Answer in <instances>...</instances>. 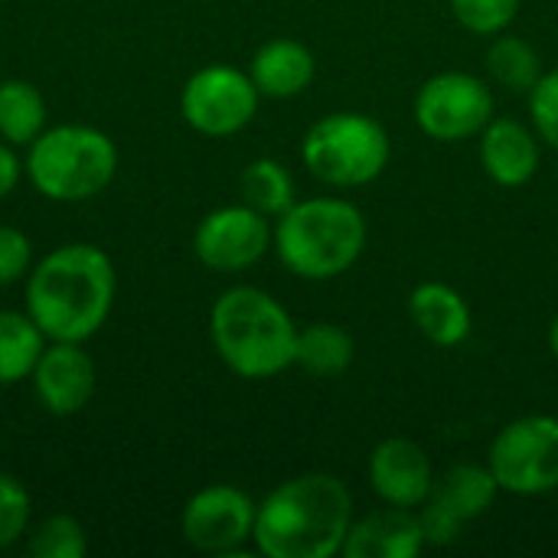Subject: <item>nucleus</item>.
Here are the masks:
<instances>
[{"label": "nucleus", "instance_id": "obj_1", "mask_svg": "<svg viewBox=\"0 0 558 558\" xmlns=\"http://www.w3.org/2000/svg\"><path fill=\"white\" fill-rule=\"evenodd\" d=\"M114 265L88 242L52 248L26 278V314L46 340L85 343L101 330L114 304Z\"/></svg>", "mask_w": 558, "mask_h": 558}, {"label": "nucleus", "instance_id": "obj_2", "mask_svg": "<svg viewBox=\"0 0 558 558\" xmlns=\"http://www.w3.org/2000/svg\"><path fill=\"white\" fill-rule=\"evenodd\" d=\"M353 526V494L333 474H301L278 484L255 513L252 543L268 558H333Z\"/></svg>", "mask_w": 558, "mask_h": 558}, {"label": "nucleus", "instance_id": "obj_3", "mask_svg": "<svg viewBox=\"0 0 558 558\" xmlns=\"http://www.w3.org/2000/svg\"><path fill=\"white\" fill-rule=\"evenodd\" d=\"M209 337L219 360L242 379H271L294 366L298 324L268 291L235 284L209 314Z\"/></svg>", "mask_w": 558, "mask_h": 558}, {"label": "nucleus", "instance_id": "obj_4", "mask_svg": "<svg viewBox=\"0 0 558 558\" xmlns=\"http://www.w3.org/2000/svg\"><path fill=\"white\" fill-rule=\"evenodd\" d=\"M366 219L343 196L298 199L275 222V252L281 265L304 281H333L347 275L366 248Z\"/></svg>", "mask_w": 558, "mask_h": 558}, {"label": "nucleus", "instance_id": "obj_5", "mask_svg": "<svg viewBox=\"0 0 558 558\" xmlns=\"http://www.w3.org/2000/svg\"><path fill=\"white\" fill-rule=\"evenodd\" d=\"M118 170L114 141L88 124L46 128L26 154L29 183L56 203L98 196Z\"/></svg>", "mask_w": 558, "mask_h": 558}, {"label": "nucleus", "instance_id": "obj_6", "mask_svg": "<svg viewBox=\"0 0 558 558\" xmlns=\"http://www.w3.org/2000/svg\"><path fill=\"white\" fill-rule=\"evenodd\" d=\"M392 144L386 128L363 111H333L307 128L301 141V160L314 180L353 190L383 177Z\"/></svg>", "mask_w": 558, "mask_h": 558}, {"label": "nucleus", "instance_id": "obj_7", "mask_svg": "<svg viewBox=\"0 0 558 558\" xmlns=\"http://www.w3.org/2000/svg\"><path fill=\"white\" fill-rule=\"evenodd\" d=\"M487 468L500 490L513 497H543L558 490V418L523 415L504 425L490 445Z\"/></svg>", "mask_w": 558, "mask_h": 558}, {"label": "nucleus", "instance_id": "obj_8", "mask_svg": "<svg viewBox=\"0 0 558 558\" xmlns=\"http://www.w3.org/2000/svg\"><path fill=\"white\" fill-rule=\"evenodd\" d=\"M412 114L418 131L438 144L471 141L494 118V92L471 72H438L415 92Z\"/></svg>", "mask_w": 558, "mask_h": 558}, {"label": "nucleus", "instance_id": "obj_9", "mask_svg": "<svg viewBox=\"0 0 558 558\" xmlns=\"http://www.w3.org/2000/svg\"><path fill=\"white\" fill-rule=\"evenodd\" d=\"M258 98L262 95L248 72L216 62L190 75L180 92V111L193 131L206 137H229L255 118Z\"/></svg>", "mask_w": 558, "mask_h": 558}, {"label": "nucleus", "instance_id": "obj_10", "mask_svg": "<svg viewBox=\"0 0 558 558\" xmlns=\"http://www.w3.org/2000/svg\"><path fill=\"white\" fill-rule=\"evenodd\" d=\"M255 513L258 504L245 490L232 484H209L186 500L180 533L196 553L232 556L252 539Z\"/></svg>", "mask_w": 558, "mask_h": 558}, {"label": "nucleus", "instance_id": "obj_11", "mask_svg": "<svg viewBox=\"0 0 558 558\" xmlns=\"http://www.w3.org/2000/svg\"><path fill=\"white\" fill-rule=\"evenodd\" d=\"M271 239H275V229L268 216H262L248 203L219 206L209 216H203V222L196 226L193 252L206 268L232 275V271H245L258 265L265 252L271 248Z\"/></svg>", "mask_w": 558, "mask_h": 558}, {"label": "nucleus", "instance_id": "obj_12", "mask_svg": "<svg viewBox=\"0 0 558 558\" xmlns=\"http://www.w3.org/2000/svg\"><path fill=\"white\" fill-rule=\"evenodd\" d=\"M366 477L373 494L386 507L418 510L435 487V468L428 451L412 438H386L373 448L366 461Z\"/></svg>", "mask_w": 558, "mask_h": 558}, {"label": "nucleus", "instance_id": "obj_13", "mask_svg": "<svg viewBox=\"0 0 558 558\" xmlns=\"http://www.w3.org/2000/svg\"><path fill=\"white\" fill-rule=\"evenodd\" d=\"M33 392L52 415H75L95 392V363L82 343L49 340L33 366Z\"/></svg>", "mask_w": 558, "mask_h": 558}, {"label": "nucleus", "instance_id": "obj_14", "mask_svg": "<svg viewBox=\"0 0 558 558\" xmlns=\"http://www.w3.org/2000/svg\"><path fill=\"white\" fill-rule=\"evenodd\" d=\"M539 134L517 118H490L481 131V167L507 190L526 186L539 170Z\"/></svg>", "mask_w": 558, "mask_h": 558}, {"label": "nucleus", "instance_id": "obj_15", "mask_svg": "<svg viewBox=\"0 0 558 558\" xmlns=\"http://www.w3.org/2000/svg\"><path fill=\"white\" fill-rule=\"evenodd\" d=\"M425 533L415 510L389 507L363 517L350 526L343 553L347 558H415L425 549Z\"/></svg>", "mask_w": 558, "mask_h": 558}, {"label": "nucleus", "instance_id": "obj_16", "mask_svg": "<svg viewBox=\"0 0 558 558\" xmlns=\"http://www.w3.org/2000/svg\"><path fill=\"white\" fill-rule=\"evenodd\" d=\"M409 317H412L415 330L441 350L461 347L474 327L471 304L464 301V294L458 288H451L445 281H422L409 294Z\"/></svg>", "mask_w": 558, "mask_h": 558}, {"label": "nucleus", "instance_id": "obj_17", "mask_svg": "<svg viewBox=\"0 0 558 558\" xmlns=\"http://www.w3.org/2000/svg\"><path fill=\"white\" fill-rule=\"evenodd\" d=\"M248 75L262 98H294L314 82L317 59L304 43L278 36L258 46V52L252 56Z\"/></svg>", "mask_w": 558, "mask_h": 558}, {"label": "nucleus", "instance_id": "obj_18", "mask_svg": "<svg viewBox=\"0 0 558 558\" xmlns=\"http://www.w3.org/2000/svg\"><path fill=\"white\" fill-rule=\"evenodd\" d=\"M497 494L504 490L487 464H454L441 474V481H435L428 504L448 513L454 523L468 526L494 507Z\"/></svg>", "mask_w": 558, "mask_h": 558}, {"label": "nucleus", "instance_id": "obj_19", "mask_svg": "<svg viewBox=\"0 0 558 558\" xmlns=\"http://www.w3.org/2000/svg\"><path fill=\"white\" fill-rule=\"evenodd\" d=\"M356 340L347 327L333 320H314L307 327H298L294 343V366L317 379H337L353 366Z\"/></svg>", "mask_w": 558, "mask_h": 558}, {"label": "nucleus", "instance_id": "obj_20", "mask_svg": "<svg viewBox=\"0 0 558 558\" xmlns=\"http://www.w3.org/2000/svg\"><path fill=\"white\" fill-rule=\"evenodd\" d=\"M46 343V333L36 327L29 314L0 311V386H13L33 376V366Z\"/></svg>", "mask_w": 558, "mask_h": 558}, {"label": "nucleus", "instance_id": "obj_21", "mask_svg": "<svg viewBox=\"0 0 558 558\" xmlns=\"http://www.w3.org/2000/svg\"><path fill=\"white\" fill-rule=\"evenodd\" d=\"M46 131V98L23 78L0 82V137L7 144H33Z\"/></svg>", "mask_w": 558, "mask_h": 558}, {"label": "nucleus", "instance_id": "obj_22", "mask_svg": "<svg viewBox=\"0 0 558 558\" xmlns=\"http://www.w3.org/2000/svg\"><path fill=\"white\" fill-rule=\"evenodd\" d=\"M487 72L500 88L517 92V95H530L533 85L543 78V59L533 49V43L504 29L494 36V43L487 49Z\"/></svg>", "mask_w": 558, "mask_h": 558}, {"label": "nucleus", "instance_id": "obj_23", "mask_svg": "<svg viewBox=\"0 0 558 558\" xmlns=\"http://www.w3.org/2000/svg\"><path fill=\"white\" fill-rule=\"evenodd\" d=\"M242 199L252 209H258L262 216L278 219L281 213H288L298 203L294 177L288 173L284 163H278L271 157H258L242 173Z\"/></svg>", "mask_w": 558, "mask_h": 558}, {"label": "nucleus", "instance_id": "obj_24", "mask_svg": "<svg viewBox=\"0 0 558 558\" xmlns=\"http://www.w3.org/2000/svg\"><path fill=\"white\" fill-rule=\"evenodd\" d=\"M26 549L33 558H85L88 539H85V530L75 517L59 513V517H49L36 526Z\"/></svg>", "mask_w": 558, "mask_h": 558}, {"label": "nucleus", "instance_id": "obj_25", "mask_svg": "<svg viewBox=\"0 0 558 558\" xmlns=\"http://www.w3.org/2000/svg\"><path fill=\"white\" fill-rule=\"evenodd\" d=\"M454 20L474 36H497L510 29L520 13V0H448Z\"/></svg>", "mask_w": 558, "mask_h": 558}, {"label": "nucleus", "instance_id": "obj_26", "mask_svg": "<svg viewBox=\"0 0 558 558\" xmlns=\"http://www.w3.org/2000/svg\"><path fill=\"white\" fill-rule=\"evenodd\" d=\"M530 118L533 131L543 144L558 150V69L543 72V78L530 92Z\"/></svg>", "mask_w": 558, "mask_h": 558}, {"label": "nucleus", "instance_id": "obj_27", "mask_svg": "<svg viewBox=\"0 0 558 558\" xmlns=\"http://www.w3.org/2000/svg\"><path fill=\"white\" fill-rule=\"evenodd\" d=\"M29 523V494L10 474H0V549L13 546Z\"/></svg>", "mask_w": 558, "mask_h": 558}, {"label": "nucleus", "instance_id": "obj_28", "mask_svg": "<svg viewBox=\"0 0 558 558\" xmlns=\"http://www.w3.org/2000/svg\"><path fill=\"white\" fill-rule=\"evenodd\" d=\"M29 258H33L29 239L13 226H0V288L20 281L29 271Z\"/></svg>", "mask_w": 558, "mask_h": 558}, {"label": "nucleus", "instance_id": "obj_29", "mask_svg": "<svg viewBox=\"0 0 558 558\" xmlns=\"http://www.w3.org/2000/svg\"><path fill=\"white\" fill-rule=\"evenodd\" d=\"M16 183H20V160L7 144H0V199L13 193Z\"/></svg>", "mask_w": 558, "mask_h": 558}, {"label": "nucleus", "instance_id": "obj_30", "mask_svg": "<svg viewBox=\"0 0 558 558\" xmlns=\"http://www.w3.org/2000/svg\"><path fill=\"white\" fill-rule=\"evenodd\" d=\"M549 350H553V356H556L558 363V314L553 317V324H549Z\"/></svg>", "mask_w": 558, "mask_h": 558}]
</instances>
